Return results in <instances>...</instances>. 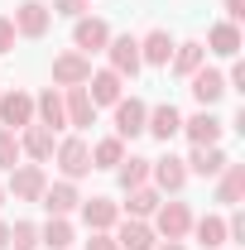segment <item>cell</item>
I'll use <instances>...</instances> for the list:
<instances>
[{"instance_id":"6da1fadb","label":"cell","mask_w":245,"mask_h":250,"mask_svg":"<svg viewBox=\"0 0 245 250\" xmlns=\"http://www.w3.org/2000/svg\"><path fill=\"white\" fill-rule=\"evenodd\" d=\"M53 159H58V168H62V178H67V183H77V178H87V173H92V145H87L82 135L62 140L58 149H53Z\"/></svg>"},{"instance_id":"7a4b0ae2","label":"cell","mask_w":245,"mask_h":250,"mask_svg":"<svg viewBox=\"0 0 245 250\" xmlns=\"http://www.w3.org/2000/svg\"><path fill=\"white\" fill-rule=\"evenodd\" d=\"M187 231H192V212H187V202H159V207H154V236H163V241H183Z\"/></svg>"},{"instance_id":"3957f363","label":"cell","mask_w":245,"mask_h":250,"mask_svg":"<svg viewBox=\"0 0 245 250\" xmlns=\"http://www.w3.org/2000/svg\"><path fill=\"white\" fill-rule=\"evenodd\" d=\"M10 24H15V34H24V39H43L48 24H53V10H48L43 0H20Z\"/></svg>"},{"instance_id":"277c9868","label":"cell","mask_w":245,"mask_h":250,"mask_svg":"<svg viewBox=\"0 0 245 250\" xmlns=\"http://www.w3.org/2000/svg\"><path fill=\"white\" fill-rule=\"evenodd\" d=\"M43 188H48V173L39 168V164H20V168H10V197L15 202H39L43 197Z\"/></svg>"},{"instance_id":"5b68a950","label":"cell","mask_w":245,"mask_h":250,"mask_svg":"<svg viewBox=\"0 0 245 250\" xmlns=\"http://www.w3.org/2000/svg\"><path fill=\"white\" fill-rule=\"evenodd\" d=\"M0 125L5 130H24V125H34V96L29 92H0Z\"/></svg>"},{"instance_id":"8992f818","label":"cell","mask_w":245,"mask_h":250,"mask_svg":"<svg viewBox=\"0 0 245 250\" xmlns=\"http://www.w3.org/2000/svg\"><path fill=\"white\" fill-rule=\"evenodd\" d=\"M106 53H111V72L116 77H135L144 62H140V39L135 34H121V39H111L106 43Z\"/></svg>"},{"instance_id":"52a82bcc","label":"cell","mask_w":245,"mask_h":250,"mask_svg":"<svg viewBox=\"0 0 245 250\" xmlns=\"http://www.w3.org/2000/svg\"><path fill=\"white\" fill-rule=\"evenodd\" d=\"M87 77H92V58L87 53H58L53 58V82L58 87H87Z\"/></svg>"},{"instance_id":"ba28073f","label":"cell","mask_w":245,"mask_h":250,"mask_svg":"<svg viewBox=\"0 0 245 250\" xmlns=\"http://www.w3.org/2000/svg\"><path fill=\"white\" fill-rule=\"evenodd\" d=\"M72 43H77V53H87V58H92V53H106V43H111V24H106V20H87V15H82V20H77V29H72Z\"/></svg>"},{"instance_id":"9c48e42d","label":"cell","mask_w":245,"mask_h":250,"mask_svg":"<svg viewBox=\"0 0 245 250\" xmlns=\"http://www.w3.org/2000/svg\"><path fill=\"white\" fill-rule=\"evenodd\" d=\"M149 178H154L159 192H183V188H187V164H183V159H173V154L149 159Z\"/></svg>"},{"instance_id":"30bf717a","label":"cell","mask_w":245,"mask_h":250,"mask_svg":"<svg viewBox=\"0 0 245 250\" xmlns=\"http://www.w3.org/2000/svg\"><path fill=\"white\" fill-rule=\"evenodd\" d=\"M144 116H149V106H144L140 96H121V101H116V135H121V140L144 135Z\"/></svg>"},{"instance_id":"8fae6325","label":"cell","mask_w":245,"mask_h":250,"mask_svg":"<svg viewBox=\"0 0 245 250\" xmlns=\"http://www.w3.org/2000/svg\"><path fill=\"white\" fill-rule=\"evenodd\" d=\"M187 82H192V96H197V106H202V111H212L216 101L226 96V77H221L216 67H197Z\"/></svg>"},{"instance_id":"7c38bea8","label":"cell","mask_w":245,"mask_h":250,"mask_svg":"<svg viewBox=\"0 0 245 250\" xmlns=\"http://www.w3.org/2000/svg\"><path fill=\"white\" fill-rule=\"evenodd\" d=\"M62 111H67V125H77V130L96 125V106L87 96V87H62Z\"/></svg>"},{"instance_id":"4fadbf2b","label":"cell","mask_w":245,"mask_h":250,"mask_svg":"<svg viewBox=\"0 0 245 250\" xmlns=\"http://www.w3.org/2000/svg\"><path fill=\"white\" fill-rule=\"evenodd\" d=\"M116 246H121V250H154V246H159V236H154L149 221L125 217V221H116Z\"/></svg>"},{"instance_id":"5bb4252c","label":"cell","mask_w":245,"mask_h":250,"mask_svg":"<svg viewBox=\"0 0 245 250\" xmlns=\"http://www.w3.org/2000/svg\"><path fill=\"white\" fill-rule=\"evenodd\" d=\"M53 149H58V145H53V130H43L39 121L20 130V154H29L34 164H48V159H53Z\"/></svg>"},{"instance_id":"9a60e30c","label":"cell","mask_w":245,"mask_h":250,"mask_svg":"<svg viewBox=\"0 0 245 250\" xmlns=\"http://www.w3.org/2000/svg\"><path fill=\"white\" fill-rule=\"evenodd\" d=\"M39 202H43V212H48V217H67V212H77V202H82V197H77V183H67V178H62V183H48V188H43V197H39Z\"/></svg>"},{"instance_id":"2e32d148","label":"cell","mask_w":245,"mask_h":250,"mask_svg":"<svg viewBox=\"0 0 245 250\" xmlns=\"http://www.w3.org/2000/svg\"><path fill=\"white\" fill-rule=\"evenodd\" d=\"M77 207H82V221H87L92 231H111V226L121 221V207H116L111 197H82Z\"/></svg>"},{"instance_id":"e0dca14e","label":"cell","mask_w":245,"mask_h":250,"mask_svg":"<svg viewBox=\"0 0 245 250\" xmlns=\"http://www.w3.org/2000/svg\"><path fill=\"white\" fill-rule=\"evenodd\" d=\"M183 164H187V173H197V178H216V173H221L231 159L221 154L216 145H192V154H187Z\"/></svg>"},{"instance_id":"ac0fdd59","label":"cell","mask_w":245,"mask_h":250,"mask_svg":"<svg viewBox=\"0 0 245 250\" xmlns=\"http://www.w3.org/2000/svg\"><path fill=\"white\" fill-rule=\"evenodd\" d=\"M173 58V34L168 29H149L140 39V62H149V67H168Z\"/></svg>"},{"instance_id":"d6986e66","label":"cell","mask_w":245,"mask_h":250,"mask_svg":"<svg viewBox=\"0 0 245 250\" xmlns=\"http://www.w3.org/2000/svg\"><path fill=\"white\" fill-rule=\"evenodd\" d=\"M144 130H149L154 140H173V135L183 130V116H178V106H173V101H163V106H154L149 116H144Z\"/></svg>"},{"instance_id":"ffe728a7","label":"cell","mask_w":245,"mask_h":250,"mask_svg":"<svg viewBox=\"0 0 245 250\" xmlns=\"http://www.w3.org/2000/svg\"><path fill=\"white\" fill-rule=\"evenodd\" d=\"M121 82H125V77H116L111 67L92 72V77H87V96H92V106H116V101H121Z\"/></svg>"},{"instance_id":"44dd1931","label":"cell","mask_w":245,"mask_h":250,"mask_svg":"<svg viewBox=\"0 0 245 250\" xmlns=\"http://www.w3.org/2000/svg\"><path fill=\"white\" fill-rule=\"evenodd\" d=\"M34 121L43 125V130H62V125H67V111H62V92H53V87H48L43 96H34Z\"/></svg>"},{"instance_id":"7402d4cb","label":"cell","mask_w":245,"mask_h":250,"mask_svg":"<svg viewBox=\"0 0 245 250\" xmlns=\"http://www.w3.org/2000/svg\"><path fill=\"white\" fill-rule=\"evenodd\" d=\"M241 24H231V20H221V24H212V29H207V48H212V53H221V58H236V53H241Z\"/></svg>"},{"instance_id":"603a6c76","label":"cell","mask_w":245,"mask_h":250,"mask_svg":"<svg viewBox=\"0 0 245 250\" xmlns=\"http://www.w3.org/2000/svg\"><path fill=\"white\" fill-rule=\"evenodd\" d=\"M168 67H173L178 77H192L197 67H207V48H202L197 39H187V43H173V58H168Z\"/></svg>"},{"instance_id":"cb8c5ba5","label":"cell","mask_w":245,"mask_h":250,"mask_svg":"<svg viewBox=\"0 0 245 250\" xmlns=\"http://www.w3.org/2000/svg\"><path fill=\"white\" fill-rule=\"evenodd\" d=\"M221 183H216V202H226V207H236L245 197V164H226L221 173H216Z\"/></svg>"},{"instance_id":"d4e9b609","label":"cell","mask_w":245,"mask_h":250,"mask_svg":"<svg viewBox=\"0 0 245 250\" xmlns=\"http://www.w3.org/2000/svg\"><path fill=\"white\" fill-rule=\"evenodd\" d=\"M221 130H226V125L216 121L212 111H197L192 121H183V135L192 140V145H216V140H221Z\"/></svg>"},{"instance_id":"484cf974","label":"cell","mask_w":245,"mask_h":250,"mask_svg":"<svg viewBox=\"0 0 245 250\" xmlns=\"http://www.w3.org/2000/svg\"><path fill=\"white\" fill-rule=\"evenodd\" d=\"M116 173H121V188H125V192H130V188H144V183H149V159H144V154H130V159L116 164Z\"/></svg>"},{"instance_id":"4316f807","label":"cell","mask_w":245,"mask_h":250,"mask_svg":"<svg viewBox=\"0 0 245 250\" xmlns=\"http://www.w3.org/2000/svg\"><path fill=\"white\" fill-rule=\"evenodd\" d=\"M192 236H197L202 250H221L226 246V221L221 217H202V221H192Z\"/></svg>"},{"instance_id":"83f0119b","label":"cell","mask_w":245,"mask_h":250,"mask_svg":"<svg viewBox=\"0 0 245 250\" xmlns=\"http://www.w3.org/2000/svg\"><path fill=\"white\" fill-rule=\"evenodd\" d=\"M39 246L67 250V246H72V221H67V217H48V226H39Z\"/></svg>"},{"instance_id":"f1b7e54d","label":"cell","mask_w":245,"mask_h":250,"mask_svg":"<svg viewBox=\"0 0 245 250\" xmlns=\"http://www.w3.org/2000/svg\"><path fill=\"white\" fill-rule=\"evenodd\" d=\"M121 159H125V140L121 135H106V140L92 145V168H116Z\"/></svg>"},{"instance_id":"f546056e","label":"cell","mask_w":245,"mask_h":250,"mask_svg":"<svg viewBox=\"0 0 245 250\" xmlns=\"http://www.w3.org/2000/svg\"><path fill=\"white\" fill-rule=\"evenodd\" d=\"M154 207H159V188H130V202H125V212H130V217L135 221H149L154 217Z\"/></svg>"},{"instance_id":"4dcf8cb0","label":"cell","mask_w":245,"mask_h":250,"mask_svg":"<svg viewBox=\"0 0 245 250\" xmlns=\"http://www.w3.org/2000/svg\"><path fill=\"white\" fill-rule=\"evenodd\" d=\"M5 250H39V226H34V221H15Z\"/></svg>"},{"instance_id":"1f68e13d","label":"cell","mask_w":245,"mask_h":250,"mask_svg":"<svg viewBox=\"0 0 245 250\" xmlns=\"http://www.w3.org/2000/svg\"><path fill=\"white\" fill-rule=\"evenodd\" d=\"M20 164V135L0 125V168H15Z\"/></svg>"},{"instance_id":"d6a6232c","label":"cell","mask_w":245,"mask_h":250,"mask_svg":"<svg viewBox=\"0 0 245 250\" xmlns=\"http://www.w3.org/2000/svg\"><path fill=\"white\" fill-rule=\"evenodd\" d=\"M92 10V0H53V15H67V20H82Z\"/></svg>"},{"instance_id":"836d02e7","label":"cell","mask_w":245,"mask_h":250,"mask_svg":"<svg viewBox=\"0 0 245 250\" xmlns=\"http://www.w3.org/2000/svg\"><path fill=\"white\" fill-rule=\"evenodd\" d=\"M87 250H121V246H116V236H111V231H92Z\"/></svg>"},{"instance_id":"e575fe53","label":"cell","mask_w":245,"mask_h":250,"mask_svg":"<svg viewBox=\"0 0 245 250\" xmlns=\"http://www.w3.org/2000/svg\"><path fill=\"white\" fill-rule=\"evenodd\" d=\"M15 39H20V34H15V24L0 15V53H10V48H15Z\"/></svg>"},{"instance_id":"d590c367","label":"cell","mask_w":245,"mask_h":250,"mask_svg":"<svg viewBox=\"0 0 245 250\" xmlns=\"http://www.w3.org/2000/svg\"><path fill=\"white\" fill-rule=\"evenodd\" d=\"M226 92H245V62L231 67V77H226Z\"/></svg>"},{"instance_id":"8d00e7d4","label":"cell","mask_w":245,"mask_h":250,"mask_svg":"<svg viewBox=\"0 0 245 250\" xmlns=\"http://www.w3.org/2000/svg\"><path fill=\"white\" fill-rule=\"evenodd\" d=\"M226 15H231V24L245 20V0H226Z\"/></svg>"},{"instance_id":"74e56055","label":"cell","mask_w":245,"mask_h":250,"mask_svg":"<svg viewBox=\"0 0 245 250\" xmlns=\"http://www.w3.org/2000/svg\"><path fill=\"white\" fill-rule=\"evenodd\" d=\"M154 250H183V241H159Z\"/></svg>"},{"instance_id":"f35d334b","label":"cell","mask_w":245,"mask_h":250,"mask_svg":"<svg viewBox=\"0 0 245 250\" xmlns=\"http://www.w3.org/2000/svg\"><path fill=\"white\" fill-rule=\"evenodd\" d=\"M10 246V226H5V221H0V250Z\"/></svg>"},{"instance_id":"ab89813d","label":"cell","mask_w":245,"mask_h":250,"mask_svg":"<svg viewBox=\"0 0 245 250\" xmlns=\"http://www.w3.org/2000/svg\"><path fill=\"white\" fill-rule=\"evenodd\" d=\"M0 202H5V183H0Z\"/></svg>"}]
</instances>
